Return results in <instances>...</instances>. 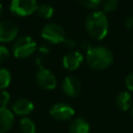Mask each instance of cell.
<instances>
[{"instance_id": "obj_10", "label": "cell", "mask_w": 133, "mask_h": 133, "mask_svg": "<svg viewBox=\"0 0 133 133\" xmlns=\"http://www.w3.org/2000/svg\"><path fill=\"white\" fill-rule=\"evenodd\" d=\"M83 61V55L79 51H70L62 58V65L68 71L77 70Z\"/></svg>"}, {"instance_id": "obj_9", "label": "cell", "mask_w": 133, "mask_h": 133, "mask_svg": "<svg viewBox=\"0 0 133 133\" xmlns=\"http://www.w3.org/2000/svg\"><path fill=\"white\" fill-rule=\"evenodd\" d=\"M61 88L64 95H66L70 98L77 97L82 88V84L80 80L75 76H68L63 79L61 83Z\"/></svg>"}, {"instance_id": "obj_24", "label": "cell", "mask_w": 133, "mask_h": 133, "mask_svg": "<svg viewBox=\"0 0 133 133\" xmlns=\"http://www.w3.org/2000/svg\"><path fill=\"white\" fill-rule=\"evenodd\" d=\"M124 25H125V27L128 28V29H133V16H129V17L125 20Z\"/></svg>"}, {"instance_id": "obj_13", "label": "cell", "mask_w": 133, "mask_h": 133, "mask_svg": "<svg viewBox=\"0 0 133 133\" xmlns=\"http://www.w3.org/2000/svg\"><path fill=\"white\" fill-rule=\"evenodd\" d=\"M89 124L83 117H75L69 126L70 133H89Z\"/></svg>"}, {"instance_id": "obj_20", "label": "cell", "mask_w": 133, "mask_h": 133, "mask_svg": "<svg viewBox=\"0 0 133 133\" xmlns=\"http://www.w3.org/2000/svg\"><path fill=\"white\" fill-rule=\"evenodd\" d=\"M10 96L6 90H1L0 91V108H5L7 104L9 103Z\"/></svg>"}, {"instance_id": "obj_11", "label": "cell", "mask_w": 133, "mask_h": 133, "mask_svg": "<svg viewBox=\"0 0 133 133\" xmlns=\"http://www.w3.org/2000/svg\"><path fill=\"white\" fill-rule=\"evenodd\" d=\"M34 109V105L33 103L25 98H21L18 99L14 104H12V112L17 115H21V116H26L28 114H30Z\"/></svg>"}, {"instance_id": "obj_18", "label": "cell", "mask_w": 133, "mask_h": 133, "mask_svg": "<svg viewBox=\"0 0 133 133\" xmlns=\"http://www.w3.org/2000/svg\"><path fill=\"white\" fill-rule=\"evenodd\" d=\"M117 5H118L117 0H104L102 2L103 12H112L116 9Z\"/></svg>"}, {"instance_id": "obj_19", "label": "cell", "mask_w": 133, "mask_h": 133, "mask_svg": "<svg viewBox=\"0 0 133 133\" xmlns=\"http://www.w3.org/2000/svg\"><path fill=\"white\" fill-rule=\"evenodd\" d=\"M78 3L87 9H95L101 4V0H77Z\"/></svg>"}, {"instance_id": "obj_12", "label": "cell", "mask_w": 133, "mask_h": 133, "mask_svg": "<svg viewBox=\"0 0 133 133\" xmlns=\"http://www.w3.org/2000/svg\"><path fill=\"white\" fill-rule=\"evenodd\" d=\"M14 112L8 108H0V133L9 131L14 125Z\"/></svg>"}, {"instance_id": "obj_21", "label": "cell", "mask_w": 133, "mask_h": 133, "mask_svg": "<svg viewBox=\"0 0 133 133\" xmlns=\"http://www.w3.org/2000/svg\"><path fill=\"white\" fill-rule=\"evenodd\" d=\"M9 51L6 47L0 46V62H4L9 58Z\"/></svg>"}, {"instance_id": "obj_27", "label": "cell", "mask_w": 133, "mask_h": 133, "mask_svg": "<svg viewBox=\"0 0 133 133\" xmlns=\"http://www.w3.org/2000/svg\"><path fill=\"white\" fill-rule=\"evenodd\" d=\"M131 115H132V117H133V107H132V109H131Z\"/></svg>"}, {"instance_id": "obj_22", "label": "cell", "mask_w": 133, "mask_h": 133, "mask_svg": "<svg viewBox=\"0 0 133 133\" xmlns=\"http://www.w3.org/2000/svg\"><path fill=\"white\" fill-rule=\"evenodd\" d=\"M125 84H126V87L128 88V90L133 91V72L128 74V76L125 79Z\"/></svg>"}, {"instance_id": "obj_3", "label": "cell", "mask_w": 133, "mask_h": 133, "mask_svg": "<svg viewBox=\"0 0 133 133\" xmlns=\"http://www.w3.org/2000/svg\"><path fill=\"white\" fill-rule=\"evenodd\" d=\"M36 50V43L33 38L27 35L20 36L16 39L12 46V52L17 58H26L34 53Z\"/></svg>"}, {"instance_id": "obj_25", "label": "cell", "mask_w": 133, "mask_h": 133, "mask_svg": "<svg viewBox=\"0 0 133 133\" xmlns=\"http://www.w3.org/2000/svg\"><path fill=\"white\" fill-rule=\"evenodd\" d=\"M38 50H39V52L41 53H45V54H47V53H49V48L47 47V46H41L39 48H38Z\"/></svg>"}, {"instance_id": "obj_6", "label": "cell", "mask_w": 133, "mask_h": 133, "mask_svg": "<svg viewBox=\"0 0 133 133\" xmlns=\"http://www.w3.org/2000/svg\"><path fill=\"white\" fill-rule=\"evenodd\" d=\"M35 79L37 84L44 89L51 90V89H54L57 85V80L55 75L51 71H49L48 69H45L42 65H39V70L36 73Z\"/></svg>"}, {"instance_id": "obj_1", "label": "cell", "mask_w": 133, "mask_h": 133, "mask_svg": "<svg viewBox=\"0 0 133 133\" xmlns=\"http://www.w3.org/2000/svg\"><path fill=\"white\" fill-rule=\"evenodd\" d=\"M86 64L97 71L105 70L111 65L113 61V54L110 49L104 46H94L86 51Z\"/></svg>"}, {"instance_id": "obj_28", "label": "cell", "mask_w": 133, "mask_h": 133, "mask_svg": "<svg viewBox=\"0 0 133 133\" xmlns=\"http://www.w3.org/2000/svg\"><path fill=\"white\" fill-rule=\"evenodd\" d=\"M132 51H133V46H132Z\"/></svg>"}, {"instance_id": "obj_23", "label": "cell", "mask_w": 133, "mask_h": 133, "mask_svg": "<svg viewBox=\"0 0 133 133\" xmlns=\"http://www.w3.org/2000/svg\"><path fill=\"white\" fill-rule=\"evenodd\" d=\"M62 44L64 45V47L69 48V49H74V48L76 47V42H75V39H73V38H71V37H65V39L63 41Z\"/></svg>"}, {"instance_id": "obj_8", "label": "cell", "mask_w": 133, "mask_h": 133, "mask_svg": "<svg viewBox=\"0 0 133 133\" xmlns=\"http://www.w3.org/2000/svg\"><path fill=\"white\" fill-rule=\"evenodd\" d=\"M19 32L18 26L10 20H4L0 22V42L8 43L14 41Z\"/></svg>"}, {"instance_id": "obj_16", "label": "cell", "mask_w": 133, "mask_h": 133, "mask_svg": "<svg viewBox=\"0 0 133 133\" xmlns=\"http://www.w3.org/2000/svg\"><path fill=\"white\" fill-rule=\"evenodd\" d=\"M20 130L22 133H35V124L29 117H23L20 121Z\"/></svg>"}, {"instance_id": "obj_15", "label": "cell", "mask_w": 133, "mask_h": 133, "mask_svg": "<svg viewBox=\"0 0 133 133\" xmlns=\"http://www.w3.org/2000/svg\"><path fill=\"white\" fill-rule=\"evenodd\" d=\"M36 15L39 17V18H43V19H50L53 14H54V9L51 5L49 4H46V3H43V4H39L37 5L36 7V10H35Z\"/></svg>"}, {"instance_id": "obj_17", "label": "cell", "mask_w": 133, "mask_h": 133, "mask_svg": "<svg viewBox=\"0 0 133 133\" xmlns=\"http://www.w3.org/2000/svg\"><path fill=\"white\" fill-rule=\"evenodd\" d=\"M11 81V74L7 69L0 68V90H4Z\"/></svg>"}, {"instance_id": "obj_4", "label": "cell", "mask_w": 133, "mask_h": 133, "mask_svg": "<svg viewBox=\"0 0 133 133\" xmlns=\"http://www.w3.org/2000/svg\"><path fill=\"white\" fill-rule=\"evenodd\" d=\"M41 35L45 41H47L48 43L53 44V45L63 43V41L65 39L64 29L60 25L54 24V23L45 25L42 29Z\"/></svg>"}, {"instance_id": "obj_5", "label": "cell", "mask_w": 133, "mask_h": 133, "mask_svg": "<svg viewBox=\"0 0 133 133\" xmlns=\"http://www.w3.org/2000/svg\"><path fill=\"white\" fill-rule=\"evenodd\" d=\"M36 7V0H12L9 9L16 16L26 17L33 14Z\"/></svg>"}, {"instance_id": "obj_2", "label": "cell", "mask_w": 133, "mask_h": 133, "mask_svg": "<svg viewBox=\"0 0 133 133\" xmlns=\"http://www.w3.org/2000/svg\"><path fill=\"white\" fill-rule=\"evenodd\" d=\"M85 29L89 36L96 41H101L108 33V20L103 11H94L86 17Z\"/></svg>"}, {"instance_id": "obj_26", "label": "cell", "mask_w": 133, "mask_h": 133, "mask_svg": "<svg viewBox=\"0 0 133 133\" xmlns=\"http://www.w3.org/2000/svg\"><path fill=\"white\" fill-rule=\"evenodd\" d=\"M2 11H3V8H2V4L0 3V17H1V15H2Z\"/></svg>"}, {"instance_id": "obj_7", "label": "cell", "mask_w": 133, "mask_h": 133, "mask_svg": "<svg viewBox=\"0 0 133 133\" xmlns=\"http://www.w3.org/2000/svg\"><path fill=\"white\" fill-rule=\"evenodd\" d=\"M74 114V108L66 103H56L50 109V115L57 121H69Z\"/></svg>"}, {"instance_id": "obj_14", "label": "cell", "mask_w": 133, "mask_h": 133, "mask_svg": "<svg viewBox=\"0 0 133 133\" xmlns=\"http://www.w3.org/2000/svg\"><path fill=\"white\" fill-rule=\"evenodd\" d=\"M116 106L122 111H127L132 106V97L129 91H121L115 100Z\"/></svg>"}]
</instances>
